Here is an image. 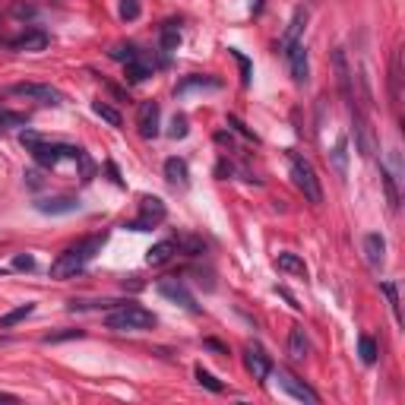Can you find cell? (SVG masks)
Masks as SVG:
<instances>
[{
  "instance_id": "obj_39",
  "label": "cell",
  "mask_w": 405,
  "mask_h": 405,
  "mask_svg": "<svg viewBox=\"0 0 405 405\" xmlns=\"http://www.w3.org/2000/svg\"><path fill=\"white\" fill-rule=\"evenodd\" d=\"M0 124H3V127H26V114L0 111Z\"/></svg>"
},
{
  "instance_id": "obj_1",
  "label": "cell",
  "mask_w": 405,
  "mask_h": 405,
  "mask_svg": "<svg viewBox=\"0 0 405 405\" xmlns=\"http://www.w3.org/2000/svg\"><path fill=\"white\" fill-rule=\"evenodd\" d=\"M105 241H108L105 232H102V234H89V238L76 241L73 247H67L64 254L57 256V260L51 263V279H73V276H79V272H83L98 254H102Z\"/></svg>"
},
{
  "instance_id": "obj_47",
  "label": "cell",
  "mask_w": 405,
  "mask_h": 405,
  "mask_svg": "<svg viewBox=\"0 0 405 405\" xmlns=\"http://www.w3.org/2000/svg\"><path fill=\"white\" fill-rule=\"evenodd\" d=\"M0 133H3V124H0Z\"/></svg>"
},
{
  "instance_id": "obj_36",
  "label": "cell",
  "mask_w": 405,
  "mask_h": 405,
  "mask_svg": "<svg viewBox=\"0 0 405 405\" xmlns=\"http://www.w3.org/2000/svg\"><path fill=\"white\" fill-rule=\"evenodd\" d=\"M228 127H232L234 133H241V136H244V140H250V143H260V140H256V133H254V130H250V127H247V124H244V120H241V117H234V114H228Z\"/></svg>"
},
{
  "instance_id": "obj_38",
  "label": "cell",
  "mask_w": 405,
  "mask_h": 405,
  "mask_svg": "<svg viewBox=\"0 0 405 405\" xmlns=\"http://www.w3.org/2000/svg\"><path fill=\"white\" fill-rule=\"evenodd\" d=\"M136 16H140V0H120V19L133 23Z\"/></svg>"
},
{
  "instance_id": "obj_15",
  "label": "cell",
  "mask_w": 405,
  "mask_h": 405,
  "mask_svg": "<svg viewBox=\"0 0 405 405\" xmlns=\"http://www.w3.org/2000/svg\"><path fill=\"white\" fill-rule=\"evenodd\" d=\"M35 209L45 212V216H70V212H79V200H76V196H54V200H38Z\"/></svg>"
},
{
  "instance_id": "obj_2",
  "label": "cell",
  "mask_w": 405,
  "mask_h": 405,
  "mask_svg": "<svg viewBox=\"0 0 405 405\" xmlns=\"http://www.w3.org/2000/svg\"><path fill=\"white\" fill-rule=\"evenodd\" d=\"M19 143L26 146V149L32 152V158H35V165L41 168H57L64 158H79V146H67V143H51V140H45V136L32 133V130H23L19 133Z\"/></svg>"
},
{
  "instance_id": "obj_8",
  "label": "cell",
  "mask_w": 405,
  "mask_h": 405,
  "mask_svg": "<svg viewBox=\"0 0 405 405\" xmlns=\"http://www.w3.org/2000/svg\"><path fill=\"white\" fill-rule=\"evenodd\" d=\"M156 292L162 294L165 301H171V304H178V308L190 310V314H200V304H196V298L187 292V288L180 285L178 279H168V282H158Z\"/></svg>"
},
{
  "instance_id": "obj_18",
  "label": "cell",
  "mask_w": 405,
  "mask_h": 405,
  "mask_svg": "<svg viewBox=\"0 0 405 405\" xmlns=\"http://www.w3.org/2000/svg\"><path fill=\"white\" fill-rule=\"evenodd\" d=\"M152 73H156V67H152V64L143 57V54H140L136 60H130V64H124V79H127L130 86L146 83V79H149Z\"/></svg>"
},
{
  "instance_id": "obj_44",
  "label": "cell",
  "mask_w": 405,
  "mask_h": 405,
  "mask_svg": "<svg viewBox=\"0 0 405 405\" xmlns=\"http://www.w3.org/2000/svg\"><path fill=\"white\" fill-rule=\"evenodd\" d=\"M263 10V0H254V13H260Z\"/></svg>"
},
{
  "instance_id": "obj_24",
  "label": "cell",
  "mask_w": 405,
  "mask_h": 405,
  "mask_svg": "<svg viewBox=\"0 0 405 405\" xmlns=\"http://www.w3.org/2000/svg\"><path fill=\"white\" fill-rule=\"evenodd\" d=\"M178 45H180L178 23H165L162 26V64H168V57H171V51H178Z\"/></svg>"
},
{
  "instance_id": "obj_19",
  "label": "cell",
  "mask_w": 405,
  "mask_h": 405,
  "mask_svg": "<svg viewBox=\"0 0 405 405\" xmlns=\"http://www.w3.org/2000/svg\"><path fill=\"white\" fill-rule=\"evenodd\" d=\"M364 256H368V263L374 270H380L383 260H386V241H383V234L370 232L368 238H364Z\"/></svg>"
},
{
  "instance_id": "obj_34",
  "label": "cell",
  "mask_w": 405,
  "mask_h": 405,
  "mask_svg": "<svg viewBox=\"0 0 405 405\" xmlns=\"http://www.w3.org/2000/svg\"><path fill=\"white\" fill-rule=\"evenodd\" d=\"M194 374H196V380H200V383H202V386H206V390H209V393H225V383H218V380H216V377H212V374H209V370H202V368H196V370H194Z\"/></svg>"
},
{
  "instance_id": "obj_41",
  "label": "cell",
  "mask_w": 405,
  "mask_h": 405,
  "mask_svg": "<svg viewBox=\"0 0 405 405\" xmlns=\"http://www.w3.org/2000/svg\"><path fill=\"white\" fill-rule=\"evenodd\" d=\"M64 339H83V330H64V332H51V336H45V342L51 346V342H64Z\"/></svg>"
},
{
  "instance_id": "obj_16",
  "label": "cell",
  "mask_w": 405,
  "mask_h": 405,
  "mask_svg": "<svg viewBox=\"0 0 405 405\" xmlns=\"http://www.w3.org/2000/svg\"><path fill=\"white\" fill-rule=\"evenodd\" d=\"M196 89H222V79H218V76L190 73V76H184V79L174 86V95H187V92H196Z\"/></svg>"
},
{
  "instance_id": "obj_42",
  "label": "cell",
  "mask_w": 405,
  "mask_h": 405,
  "mask_svg": "<svg viewBox=\"0 0 405 405\" xmlns=\"http://www.w3.org/2000/svg\"><path fill=\"white\" fill-rule=\"evenodd\" d=\"M202 346H206V348H212V352H222V355H225V346H222V342H216V339H206Z\"/></svg>"
},
{
  "instance_id": "obj_6",
  "label": "cell",
  "mask_w": 405,
  "mask_h": 405,
  "mask_svg": "<svg viewBox=\"0 0 405 405\" xmlns=\"http://www.w3.org/2000/svg\"><path fill=\"white\" fill-rule=\"evenodd\" d=\"M348 114H352V130H355V149L361 152L364 158H374L377 156V136L374 130H370V124L364 120V114H361V108H348Z\"/></svg>"
},
{
  "instance_id": "obj_14",
  "label": "cell",
  "mask_w": 405,
  "mask_h": 405,
  "mask_svg": "<svg viewBox=\"0 0 405 405\" xmlns=\"http://www.w3.org/2000/svg\"><path fill=\"white\" fill-rule=\"evenodd\" d=\"M10 48H13V51H29V54L45 51L48 48V32L45 29H26L23 35L10 38Z\"/></svg>"
},
{
  "instance_id": "obj_27",
  "label": "cell",
  "mask_w": 405,
  "mask_h": 405,
  "mask_svg": "<svg viewBox=\"0 0 405 405\" xmlns=\"http://www.w3.org/2000/svg\"><path fill=\"white\" fill-rule=\"evenodd\" d=\"M380 178H383V187H386V200H390V209H399V184H396V174L390 171L386 165H380Z\"/></svg>"
},
{
  "instance_id": "obj_17",
  "label": "cell",
  "mask_w": 405,
  "mask_h": 405,
  "mask_svg": "<svg viewBox=\"0 0 405 405\" xmlns=\"http://www.w3.org/2000/svg\"><path fill=\"white\" fill-rule=\"evenodd\" d=\"M304 26H308V10L298 7V10H294V16H292V23H288V29H285V35H282V41H279L282 54H285L292 45H298V41H301V32H304Z\"/></svg>"
},
{
  "instance_id": "obj_12",
  "label": "cell",
  "mask_w": 405,
  "mask_h": 405,
  "mask_svg": "<svg viewBox=\"0 0 405 405\" xmlns=\"http://www.w3.org/2000/svg\"><path fill=\"white\" fill-rule=\"evenodd\" d=\"M13 95H26V98H35V102H45V105H60L64 102V92L54 89V86H41V83H16Z\"/></svg>"
},
{
  "instance_id": "obj_22",
  "label": "cell",
  "mask_w": 405,
  "mask_h": 405,
  "mask_svg": "<svg viewBox=\"0 0 405 405\" xmlns=\"http://www.w3.org/2000/svg\"><path fill=\"white\" fill-rule=\"evenodd\" d=\"M276 270L279 272H288V276H301V279H308V263L301 260L298 254H279L276 256Z\"/></svg>"
},
{
  "instance_id": "obj_20",
  "label": "cell",
  "mask_w": 405,
  "mask_h": 405,
  "mask_svg": "<svg viewBox=\"0 0 405 405\" xmlns=\"http://www.w3.org/2000/svg\"><path fill=\"white\" fill-rule=\"evenodd\" d=\"M174 254H178V241H158V244H152L149 247L146 263H149V266H165Z\"/></svg>"
},
{
  "instance_id": "obj_33",
  "label": "cell",
  "mask_w": 405,
  "mask_h": 405,
  "mask_svg": "<svg viewBox=\"0 0 405 405\" xmlns=\"http://www.w3.org/2000/svg\"><path fill=\"white\" fill-rule=\"evenodd\" d=\"M358 352H361V361H364V364H374L377 361V342L370 336H361L358 339Z\"/></svg>"
},
{
  "instance_id": "obj_4",
  "label": "cell",
  "mask_w": 405,
  "mask_h": 405,
  "mask_svg": "<svg viewBox=\"0 0 405 405\" xmlns=\"http://www.w3.org/2000/svg\"><path fill=\"white\" fill-rule=\"evenodd\" d=\"M288 168H292V180H294V187L304 194V200L320 206L323 187H320V178H317L314 165H310V158H304L301 152H288Z\"/></svg>"
},
{
  "instance_id": "obj_32",
  "label": "cell",
  "mask_w": 405,
  "mask_h": 405,
  "mask_svg": "<svg viewBox=\"0 0 405 405\" xmlns=\"http://www.w3.org/2000/svg\"><path fill=\"white\" fill-rule=\"evenodd\" d=\"M380 292L386 294V301H390V308H393V317H396V323H402V310H399V292H396V282H383Z\"/></svg>"
},
{
  "instance_id": "obj_35",
  "label": "cell",
  "mask_w": 405,
  "mask_h": 405,
  "mask_svg": "<svg viewBox=\"0 0 405 405\" xmlns=\"http://www.w3.org/2000/svg\"><path fill=\"white\" fill-rule=\"evenodd\" d=\"M76 162H79V178H83V184H89L92 178H95V162H92L89 158V152H79V158H76Z\"/></svg>"
},
{
  "instance_id": "obj_23",
  "label": "cell",
  "mask_w": 405,
  "mask_h": 405,
  "mask_svg": "<svg viewBox=\"0 0 405 405\" xmlns=\"http://www.w3.org/2000/svg\"><path fill=\"white\" fill-rule=\"evenodd\" d=\"M308 352H310V346H308V336H304V326H294V330L288 332V358L304 361Z\"/></svg>"
},
{
  "instance_id": "obj_9",
  "label": "cell",
  "mask_w": 405,
  "mask_h": 405,
  "mask_svg": "<svg viewBox=\"0 0 405 405\" xmlns=\"http://www.w3.org/2000/svg\"><path fill=\"white\" fill-rule=\"evenodd\" d=\"M136 127H140V136L156 140L158 127H162V108H158V102H143L136 108Z\"/></svg>"
},
{
  "instance_id": "obj_43",
  "label": "cell",
  "mask_w": 405,
  "mask_h": 405,
  "mask_svg": "<svg viewBox=\"0 0 405 405\" xmlns=\"http://www.w3.org/2000/svg\"><path fill=\"white\" fill-rule=\"evenodd\" d=\"M26 180H29V187H41V178H38V171H26Z\"/></svg>"
},
{
  "instance_id": "obj_10",
  "label": "cell",
  "mask_w": 405,
  "mask_h": 405,
  "mask_svg": "<svg viewBox=\"0 0 405 405\" xmlns=\"http://www.w3.org/2000/svg\"><path fill=\"white\" fill-rule=\"evenodd\" d=\"M285 60H288V70H292L294 83H298V86H308L310 83V57H308V48H304V41H298V45L288 48Z\"/></svg>"
},
{
  "instance_id": "obj_3",
  "label": "cell",
  "mask_w": 405,
  "mask_h": 405,
  "mask_svg": "<svg viewBox=\"0 0 405 405\" xmlns=\"http://www.w3.org/2000/svg\"><path fill=\"white\" fill-rule=\"evenodd\" d=\"M105 326L114 332H143V330H152V326H156V314L140 308V304H133V301H127V304L108 310Z\"/></svg>"
},
{
  "instance_id": "obj_5",
  "label": "cell",
  "mask_w": 405,
  "mask_h": 405,
  "mask_svg": "<svg viewBox=\"0 0 405 405\" xmlns=\"http://www.w3.org/2000/svg\"><path fill=\"white\" fill-rule=\"evenodd\" d=\"M165 216H168V209L158 196H143V200H140V218L127 222L124 228H130V232H152L156 225L165 222Z\"/></svg>"
},
{
  "instance_id": "obj_31",
  "label": "cell",
  "mask_w": 405,
  "mask_h": 405,
  "mask_svg": "<svg viewBox=\"0 0 405 405\" xmlns=\"http://www.w3.org/2000/svg\"><path fill=\"white\" fill-rule=\"evenodd\" d=\"M228 54H232V57L241 64V83H244V86H250V79H254V64H250V60L244 57V54H241L238 48H228Z\"/></svg>"
},
{
  "instance_id": "obj_28",
  "label": "cell",
  "mask_w": 405,
  "mask_h": 405,
  "mask_svg": "<svg viewBox=\"0 0 405 405\" xmlns=\"http://www.w3.org/2000/svg\"><path fill=\"white\" fill-rule=\"evenodd\" d=\"M35 314V304H19L16 310H10V314L0 317V330H10V326H16V323H23L26 317Z\"/></svg>"
},
{
  "instance_id": "obj_26",
  "label": "cell",
  "mask_w": 405,
  "mask_h": 405,
  "mask_svg": "<svg viewBox=\"0 0 405 405\" xmlns=\"http://www.w3.org/2000/svg\"><path fill=\"white\" fill-rule=\"evenodd\" d=\"M399 83H402V51L393 54V64H390V98H393V105H399Z\"/></svg>"
},
{
  "instance_id": "obj_25",
  "label": "cell",
  "mask_w": 405,
  "mask_h": 405,
  "mask_svg": "<svg viewBox=\"0 0 405 405\" xmlns=\"http://www.w3.org/2000/svg\"><path fill=\"white\" fill-rule=\"evenodd\" d=\"M330 158H332V165H336L339 178H346L348 174V140L346 136H339V143H336V149L330 152Z\"/></svg>"
},
{
  "instance_id": "obj_29",
  "label": "cell",
  "mask_w": 405,
  "mask_h": 405,
  "mask_svg": "<svg viewBox=\"0 0 405 405\" xmlns=\"http://www.w3.org/2000/svg\"><path fill=\"white\" fill-rule=\"evenodd\" d=\"M92 111H95L98 117L105 120V124H111V127H120V124H124L120 111H117V108H111L108 102H95V105H92Z\"/></svg>"
},
{
  "instance_id": "obj_21",
  "label": "cell",
  "mask_w": 405,
  "mask_h": 405,
  "mask_svg": "<svg viewBox=\"0 0 405 405\" xmlns=\"http://www.w3.org/2000/svg\"><path fill=\"white\" fill-rule=\"evenodd\" d=\"M165 178L171 180L174 187H187L190 184V168H187V162H184V158H168L165 162Z\"/></svg>"
},
{
  "instance_id": "obj_37",
  "label": "cell",
  "mask_w": 405,
  "mask_h": 405,
  "mask_svg": "<svg viewBox=\"0 0 405 405\" xmlns=\"http://www.w3.org/2000/svg\"><path fill=\"white\" fill-rule=\"evenodd\" d=\"M187 133H190V130H187V117H184V114H174V117H171V130H168V136H171V140H184Z\"/></svg>"
},
{
  "instance_id": "obj_40",
  "label": "cell",
  "mask_w": 405,
  "mask_h": 405,
  "mask_svg": "<svg viewBox=\"0 0 405 405\" xmlns=\"http://www.w3.org/2000/svg\"><path fill=\"white\" fill-rule=\"evenodd\" d=\"M13 270H19V272L35 270V256H32V254H19V256H13Z\"/></svg>"
},
{
  "instance_id": "obj_46",
  "label": "cell",
  "mask_w": 405,
  "mask_h": 405,
  "mask_svg": "<svg viewBox=\"0 0 405 405\" xmlns=\"http://www.w3.org/2000/svg\"><path fill=\"white\" fill-rule=\"evenodd\" d=\"M0 346H7V339H3V336H0Z\"/></svg>"
},
{
  "instance_id": "obj_13",
  "label": "cell",
  "mask_w": 405,
  "mask_h": 405,
  "mask_svg": "<svg viewBox=\"0 0 405 405\" xmlns=\"http://www.w3.org/2000/svg\"><path fill=\"white\" fill-rule=\"evenodd\" d=\"M244 368L250 370L254 380H266V377L272 374V361H270V355L256 346V342H250V346L244 348Z\"/></svg>"
},
{
  "instance_id": "obj_30",
  "label": "cell",
  "mask_w": 405,
  "mask_h": 405,
  "mask_svg": "<svg viewBox=\"0 0 405 405\" xmlns=\"http://www.w3.org/2000/svg\"><path fill=\"white\" fill-rule=\"evenodd\" d=\"M108 54H111V60H120V64H130V60H136V57H140L143 51H140L136 45H114Z\"/></svg>"
},
{
  "instance_id": "obj_45",
  "label": "cell",
  "mask_w": 405,
  "mask_h": 405,
  "mask_svg": "<svg viewBox=\"0 0 405 405\" xmlns=\"http://www.w3.org/2000/svg\"><path fill=\"white\" fill-rule=\"evenodd\" d=\"M0 399H10V402H13L16 396H13V393H0Z\"/></svg>"
},
{
  "instance_id": "obj_7",
  "label": "cell",
  "mask_w": 405,
  "mask_h": 405,
  "mask_svg": "<svg viewBox=\"0 0 405 405\" xmlns=\"http://www.w3.org/2000/svg\"><path fill=\"white\" fill-rule=\"evenodd\" d=\"M332 67H336V83H339V92H342V98H346V105L355 108L358 105V98H355V76H352V67H348V54L342 51V48H336L332 51Z\"/></svg>"
},
{
  "instance_id": "obj_11",
  "label": "cell",
  "mask_w": 405,
  "mask_h": 405,
  "mask_svg": "<svg viewBox=\"0 0 405 405\" xmlns=\"http://www.w3.org/2000/svg\"><path fill=\"white\" fill-rule=\"evenodd\" d=\"M276 380H279V386H282V390H285L292 399H298V402H314V405L320 402V396H317V393L310 390L308 383H304V380H298V377H294V374H288V370H282V368H279V370H276Z\"/></svg>"
}]
</instances>
